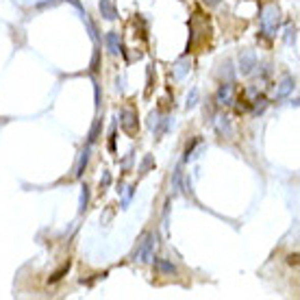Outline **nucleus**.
I'll return each mask as SVG.
<instances>
[{
  "label": "nucleus",
  "mask_w": 300,
  "mask_h": 300,
  "mask_svg": "<svg viewBox=\"0 0 300 300\" xmlns=\"http://www.w3.org/2000/svg\"><path fill=\"white\" fill-rule=\"evenodd\" d=\"M279 24H281V11L277 5H267L263 13H261V29L267 37H274L279 31Z\"/></svg>",
  "instance_id": "nucleus-1"
},
{
  "label": "nucleus",
  "mask_w": 300,
  "mask_h": 300,
  "mask_svg": "<svg viewBox=\"0 0 300 300\" xmlns=\"http://www.w3.org/2000/svg\"><path fill=\"white\" fill-rule=\"evenodd\" d=\"M294 89V78H291L289 74L287 76H283V80H281V85H279V89H277V98H285V96Z\"/></svg>",
  "instance_id": "nucleus-8"
},
{
  "label": "nucleus",
  "mask_w": 300,
  "mask_h": 300,
  "mask_svg": "<svg viewBox=\"0 0 300 300\" xmlns=\"http://www.w3.org/2000/svg\"><path fill=\"white\" fill-rule=\"evenodd\" d=\"M120 124H122L124 133L135 135V131H137V113L133 109H128V107L122 109L120 111Z\"/></svg>",
  "instance_id": "nucleus-3"
},
{
  "label": "nucleus",
  "mask_w": 300,
  "mask_h": 300,
  "mask_svg": "<svg viewBox=\"0 0 300 300\" xmlns=\"http://www.w3.org/2000/svg\"><path fill=\"white\" fill-rule=\"evenodd\" d=\"M205 3H207L209 7H213V5H217V3H220V0H205Z\"/></svg>",
  "instance_id": "nucleus-15"
},
{
  "label": "nucleus",
  "mask_w": 300,
  "mask_h": 300,
  "mask_svg": "<svg viewBox=\"0 0 300 300\" xmlns=\"http://www.w3.org/2000/svg\"><path fill=\"white\" fill-rule=\"evenodd\" d=\"M89 148H92V146H85V150L80 152V161H78V166H76V178H80L83 176V172H85V166H87V161H89Z\"/></svg>",
  "instance_id": "nucleus-10"
},
{
  "label": "nucleus",
  "mask_w": 300,
  "mask_h": 300,
  "mask_svg": "<svg viewBox=\"0 0 300 300\" xmlns=\"http://www.w3.org/2000/svg\"><path fill=\"white\" fill-rule=\"evenodd\" d=\"M98 9H100V13H102V18L104 20H116L118 18V11H116V5L111 3V0H100L98 3Z\"/></svg>",
  "instance_id": "nucleus-6"
},
{
  "label": "nucleus",
  "mask_w": 300,
  "mask_h": 300,
  "mask_svg": "<svg viewBox=\"0 0 300 300\" xmlns=\"http://www.w3.org/2000/svg\"><path fill=\"white\" fill-rule=\"evenodd\" d=\"M155 267L159 272H163V274H176V265L166 261V259H155Z\"/></svg>",
  "instance_id": "nucleus-9"
},
{
  "label": "nucleus",
  "mask_w": 300,
  "mask_h": 300,
  "mask_svg": "<svg viewBox=\"0 0 300 300\" xmlns=\"http://www.w3.org/2000/svg\"><path fill=\"white\" fill-rule=\"evenodd\" d=\"M217 102L220 104H231L233 102V85L231 83H222L220 89H217Z\"/></svg>",
  "instance_id": "nucleus-7"
},
{
  "label": "nucleus",
  "mask_w": 300,
  "mask_h": 300,
  "mask_svg": "<svg viewBox=\"0 0 300 300\" xmlns=\"http://www.w3.org/2000/svg\"><path fill=\"white\" fill-rule=\"evenodd\" d=\"M109 183H111V174L109 172H104L102 174V181H100V187L104 189V187H109Z\"/></svg>",
  "instance_id": "nucleus-13"
},
{
  "label": "nucleus",
  "mask_w": 300,
  "mask_h": 300,
  "mask_svg": "<svg viewBox=\"0 0 300 300\" xmlns=\"http://www.w3.org/2000/svg\"><path fill=\"white\" fill-rule=\"evenodd\" d=\"M87 202H89V189H87V185H85V187H83V194H80V213H83L85 211V209H87Z\"/></svg>",
  "instance_id": "nucleus-11"
},
{
  "label": "nucleus",
  "mask_w": 300,
  "mask_h": 300,
  "mask_svg": "<svg viewBox=\"0 0 300 300\" xmlns=\"http://www.w3.org/2000/svg\"><path fill=\"white\" fill-rule=\"evenodd\" d=\"M196 98H198V92L196 89H192V96L187 98V107H194V104H196Z\"/></svg>",
  "instance_id": "nucleus-14"
},
{
  "label": "nucleus",
  "mask_w": 300,
  "mask_h": 300,
  "mask_svg": "<svg viewBox=\"0 0 300 300\" xmlns=\"http://www.w3.org/2000/svg\"><path fill=\"white\" fill-rule=\"evenodd\" d=\"M150 166H155V159H152V157L148 155V157H146V159L142 161V168H140V172H142V174H146V172H148V168H150Z\"/></svg>",
  "instance_id": "nucleus-12"
},
{
  "label": "nucleus",
  "mask_w": 300,
  "mask_h": 300,
  "mask_svg": "<svg viewBox=\"0 0 300 300\" xmlns=\"http://www.w3.org/2000/svg\"><path fill=\"white\" fill-rule=\"evenodd\" d=\"M104 42H107L111 54H120V52H122V44H120V33H118V31H109L107 37H104Z\"/></svg>",
  "instance_id": "nucleus-5"
},
{
  "label": "nucleus",
  "mask_w": 300,
  "mask_h": 300,
  "mask_svg": "<svg viewBox=\"0 0 300 300\" xmlns=\"http://www.w3.org/2000/svg\"><path fill=\"white\" fill-rule=\"evenodd\" d=\"M257 68V57L253 50H244L239 54V70H241V74H250Z\"/></svg>",
  "instance_id": "nucleus-4"
},
{
  "label": "nucleus",
  "mask_w": 300,
  "mask_h": 300,
  "mask_svg": "<svg viewBox=\"0 0 300 300\" xmlns=\"http://www.w3.org/2000/svg\"><path fill=\"white\" fill-rule=\"evenodd\" d=\"M152 248H155V237H152V233H146L142 244L137 246V250H135L133 259L135 261H140V263H148L152 259Z\"/></svg>",
  "instance_id": "nucleus-2"
}]
</instances>
